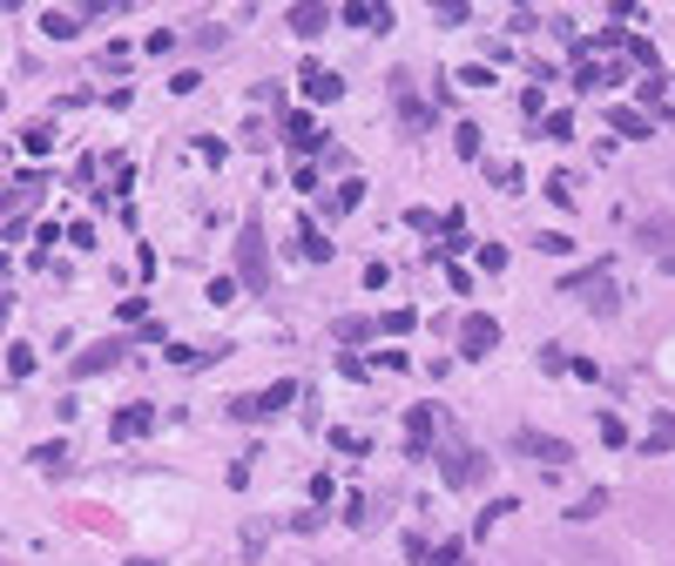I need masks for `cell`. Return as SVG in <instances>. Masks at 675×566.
Returning <instances> with one entry per match:
<instances>
[{"label":"cell","instance_id":"obj_18","mask_svg":"<svg viewBox=\"0 0 675 566\" xmlns=\"http://www.w3.org/2000/svg\"><path fill=\"white\" fill-rule=\"evenodd\" d=\"M507 513H513V499H494V506H486V513H480V526H473V540H486V532H494V526H500Z\"/></svg>","mask_w":675,"mask_h":566},{"label":"cell","instance_id":"obj_8","mask_svg":"<svg viewBox=\"0 0 675 566\" xmlns=\"http://www.w3.org/2000/svg\"><path fill=\"white\" fill-rule=\"evenodd\" d=\"M149 425H156V404H122V412H115V438H149Z\"/></svg>","mask_w":675,"mask_h":566},{"label":"cell","instance_id":"obj_5","mask_svg":"<svg viewBox=\"0 0 675 566\" xmlns=\"http://www.w3.org/2000/svg\"><path fill=\"white\" fill-rule=\"evenodd\" d=\"M433 432H440V412H433V404H412V412H406V452L425 459V452H433Z\"/></svg>","mask_w":675,"mask_h":566},{"label":"cell","instance_id":"obj_14","mask_svg":"<svg viewBox=\"0 0 675 566\" xmlns=\"http://www.w3.org/2000/svg\"><path fill=\"white\" fill-rule=\"evenodd\" d=\"M338 14H345L352 27H385V8H372V0H345Z\"/></svg>","mask_w":675,"mask_h":566},{"label":"cell","instance_id":"obj_23","mask_svg":"<svg viewBox=\"0 0 675 566\" xmlns=\"http://www.w3.org/2000/svg\"><path fill=\"white\" fill-rule=\"evenodd\" d=\"M628 61H635V68H649V75L662 68V54H655V41H628Z\"/></svg>","mask_w":675,"mask_h":566},{"label":"cell","instance_id":"obj_6","mask_svg":"<svg viewBox=\"0 0 675 566\" xmlns=\"http://www.w3.org/2000/svg\"><path fill=\"white\" fill-rule=\"evenodd\" d=\"M513 452L547 459V465H568V446H561V438H547V432H520V438H513Z\"/></svg>","mask_w":675,"mask_h":566},{"label":"cell","instance_id":"obj_25","mask_svg":"<svg viewBox=\"0 0 675 566\" xmlns=\"http://www.w3.org/2000/svg\"><path fill=\"white\" fill-rule=\"evenodd\" d=\"M237 291H243V283H237V276H209V304H230Z\"/></svg>","mask_w":675,"mask_h":566},{"label":"cell","instance_id":"obj_16","mask_svg":"<svg viewBox=\"0 0 675 566\" xmlns=\"http://www.w3.org/2000/svg\"><path fill=\"white\" fill-rule=\"evenodd\" d=\"M41 35H54V41H68V35H81V21H75V14H41Z\"/></svg>","mask_w":675,"mask_h":566},{"label":"cell","instance_id":"obj_20","mask_svg":"<svg viewBox=\"0 0 675 566\" xmlns=\"http://www.w3.org/2000/svg\"><path fill=\"white\" fill-rule=\"evenodd\" d=\"M601 506H608V486H595L588 499H574V506H568V519H595Z\"/></svg>","mask_w":675,"mask_h":566},{"label":"cell","instance_id":"obj_12","mask_svg":"<svg viewBox=\"0 0 675 566\" xmlns=\"http://www.w3.org/2000/svg\"><path fill=\"white\" fill-rule=\"evenodd\" d=\"M284 136H291L297 149H324V136H318V121H311V115H304V108H291V115H284Z\"/></svg>","mask_w":675,"mask_h":566},{"label":"cell","instance_id":"obj_26","mask_svg":"<svg viewBox=\"0 0 675 566\" xmlns=\"http://www.w3.org/2000/svg\"><path fill=\"white\" fill-rule=\"evenodd\" d=\"M601 446H628V425H622L615 412H608V419H601Z\"/></svg>","mask_w":675,"mask_h":566},{"label":"cell","instance_id":"obj_15","mask_svg":"<svg viewBox=\"0 0 675 566\" xmlns=\"http://www.w3.org/2000/svg\"><path fill=\"white\" fill-rule=\"evenodd\" d=\"M297 249H304V257H311V263H331V243L311 230V223H297Z\"/></svg>","mask_w":675,"mask_h":566},{"label":"cell","instance_id":"obj_22","mask_svg":"<svg viewBox=\"0 0 675 566\" xmlns=\"http://www.w3.org/2000/svg\"><path fill=\"white\" fill-rule=\"evenodd\" d=\"M425 566H467V546H459V540H446V546H433V553H425Z\"/></svg>","mask_w":675,"mask_h":566},{"label":"cell","instance_id":"obj_4","mask_svg":"<svg viewBox=\"0 0 675 566\" xmlns=\"http://www.w3.org/2000/svg\"><path fill=\"white\" fill-rule=\"evenodd\" d=\"M494 344H500V318H486V310H473V318L459 324V351H467V358H486Z\"/></svg>","mask_w":675,"mask_h":566},{"label":"cell","instance_id":"obj_27","mask_svg":"<svg viewBox=\"0 0 675 566\" xmlns=\"http://www.w3.org/2000/svg\"><path fill=\"white\" fill-rule=\"evenodd\" d=\"M540 136H555V142H568V136H574V115H547V121H540Z\"/></svg>","mask_w":675,"mask_h":566},{"label":"cell","instance_id":"obj_3","mask_svg":"<svg viewBox=\"0 0 675 566\" xmlns=\"http://www.w3.org/2000/svg\"><path fill=\"white\" fill-rule=\"evenodd\" d=\"M291 398H297V385H291V377H278V385H264L251 398H230V419H270V412H284Z\"/></svg>","mask_w":675,"mask_h":566},{"label":"cell","instance_id":"obj_1","mask_svg":"<svg viewBox=\"0 0 675 566\" xmlns=\"http://www.w3.org/2000/svg\"><path fill=\"white\" fill-rule=\"evenodd\" d=\"M237 283H243V291H270V257H264V230L257 223H243L237 230Z\"/></svg>","mask_w":675,"mask_h":566},{"label":"cell","instance_id":"obj_2","mask_svg":"<svg viewBox=\"0 0 675 566\" xmlns=\"http://www.w3.org/2000/svg\"><path fill=\"white\" fill-rule=\"evenodd\" d=\"M440 472H446L453 492H467V486L486 479V452H473V446H446V452H440Z\"/></svg>","mask_w":675,"mask_h":566},{"label":"cell","instance_id":"obj_7","mask_svg":"<svg viewBox=\"0 0 675 566\" xmlns=\"http://www.w3.org/2000/svg\"><path fill=\"white\" fill-rule=\"evenodd\" d=\"M304 94H311V102H338V94H345V75L318 68V61H304Z\"/></svg>","mask_w":675,"mask_h":566},{"label":"cell","instance_id":"obj_10","mask_svg":"<svg viewBox=\"0 0 675 566\" xmlns=\"http://www.w3.org/2000/svg\"><path fill=\"white\" fill-rule=\"evenodd\" d=\"M608 129H615V136H628V142H641V136L655 129V121L641 115V108H608Z\"/></svg>","mask_w":675,"mask_h":566},{"label":"cell","instance_id":"obj_24","mask_svg":"<svg viewBox=\"0 0 675 566\" xmlns=\"http://www.w3.org/2000/svg\"><path fill=\"white\" fill-rule=\"evenodd\" d=\"M601 81H608L601 61H581V68H574V88H601Z\"/></svg>","mask_w":675,"mask_h":566},{"label":"cell","instance_id":"obj_32","mask_svg":"<svg viewBox=\"0 0 675 566\" xmlns=\"http://www.w3.org/2000/svg\"><path fill=\"white\" fill-rule=\"evenodd\" d=\"M433 14H440V27H459V21H467V8H459V0H440Z\"/></svg>","mask_w":675,"mask_h":566},{"label":"cell","instance_id":"obj_19","mask_svg":"<svg viewBox=\"0 0 675 566\" xmlns=\"http://www.w3.org/2000/svg\"><path fill=\"white\" fill-rule=\"evenodd\" d=\"M379 331H385V337H406V331H419V310H392V318H379Z\"/></svg>","mask_w":675,"mask_h":566},{"label":"cell","instance_id":"obj_21","mask_svg":"<svg viewBox=\"0 0 675 566\" xmlns=\"http://www.w3.org/2000/svg\"><path fill=\"white\" fill-rule=\"evenodd\" d=\"M379 324L372 318H345V324H338V344H365V337H372Z\"/></svg>","mask_w":675,"mask_h":566},{"label":"cell","instance_id":"obj_9","mask_svg":"<svg viewBox=\"0 0 675 566\" xmlns=\"http://www.w3.org/2000/svg\"><path fill=\"white\" fill-rule=\"evenodd\" d=\"M109 364H122V344H95V351H81V358L68 364V377H95V371H109Z\"/></svg>","mask_w":675,"mask_h":566},{"label":"cell","instance_id":"obj_29","mask_svg":"<svg viewBox=\"0 0 675 566\" xmlns=\"http://www.w3.org/2000/svg\"><path fill=\"white\" fill-rule=\"evenodd\" d=\"M8 371L27 377V371H35V351H27V344H14V351H8Z\"/></svg>","mask_w":675,"mask_h":566},{"label":"cell","instance_id":"obj_17","mask_svg":"<svg viewBox=\"0 0 675 566\" xmlns=\"http://www.w3.org/2000/svg\"><path fill=\"white\" fill-rule=\"evenodd\" d=\"M453 149L473 163V155H480V121H459V129H453Z\"/></svg>","mask_w":675,"mask_h":566},{"label":"cell","instance_id":"obj_11","mask_svg":"<svg viewBox=\"0 0 675 566\" xmlns=\"http://www.w3.org/2000/svg\"><path fill=\"white\" fill-rule=\"evenodd\" d=\"M291 27H297V35H324L331 8H324V0H304V8H291Z\"/></svg>","mask_w":675,"mask_h":566},{"label":"cell","instance_id":"obj_28","mask_svg":"<svg viewBox=\"0 0 675 566\" xmlns=\"http://www.w3.org/2000/svg\"><path fill=\"white\" fill-rule=\"evenodd\" d=\"M540 249H547V257H568V249H574V236H561V230H547V236H534Z\"/></svg>","mask_w":675,"mask_h":566},{"label":"cell","instance_id":"obj_31","mask_svg":"<svg viewBox=\"0 0 675 566\" xmlns=\"http://www.w3.org/2000/svg\"><path fill=\"white\" fill-rule=\"evenodd\" d=\"M398 115H406V129H425V121H433V108H425V102H406Z\"/></svg>","mask_w":675,"mask_h":566},{"label":"cell","instance_id":"obj_13","mask_svg":"<svg viewBox=\"0 0 675 566\" xmlns=\"http://www.w3.org/2000/svg\"><path fill=\"white\" fill-rule=\"evenodd\" d=\"M641 452H675V412H655V425H649V438H641Z\"/></svg>","mask_w":675,"mask_h":566},{"label":"cell","instance_id":"obj_30","mask_svg":"<svg viewBox=\"0 0 675 566\" xmlns=\"http://www.w3.org/2000/svg\"><path fill=\"white\" fill-rule=\"evenodd\" d=\"M358 203H365V182H345V189H338V216L358 209Z\"/></svg>","mask_w":675,"mask_h":566}]
</instances>
